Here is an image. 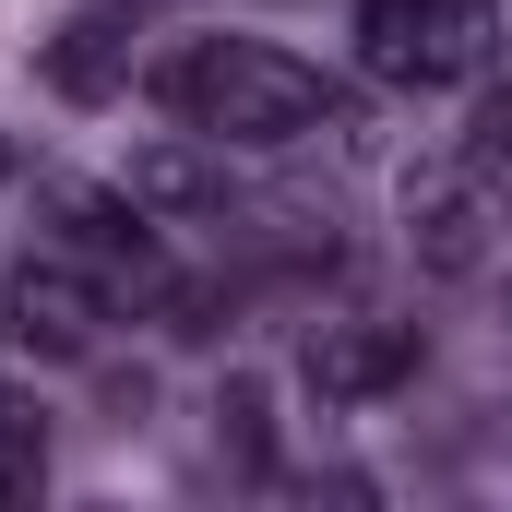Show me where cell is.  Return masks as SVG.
Returning a JSON list of instances; mask_svg holds the SVG:
<instances>
[{
  "label": "cell",
  "mask_w": 512,
  "mask_h": 512,
  "mask_svg": "<svg viewBox=\"0 0 512 512\" xmlns=\"http://www.w3.org/2000/svg\"><path fill=\"white\" fill-rule=\"evenodd\" d=\"M155 96L179 108V131H203V143H310V131L346 120V96L310 60L262 48V36H203V48L155 60Z\"/></svg>",
  "instance_id": "obj_1"
},
{
  "label": "cell",
  "mask_w": 512,
  "mask_h": 512,
  "mask_svg": "<svg viewBox=\"0 0 512 512\" xmlns=\"http://www.w3.org/2000/svg\"><path fill=\"white\" fill-rule=\"evenodd\" d=\"M489 36H501L489 0H358V72L370 84H405V96L465 84L489 60Z\"/></svg>",
  "instance_id": "obj_2"
},
{
  "label": "cell",
  "mask_w": 512,
  "mask_h": 512,
  "mask_svg": "<svg viewBox=\"0 0 512 512\" xmlns=\"http://www.w3.org/2000/svg\"><path fill=\"white\" fill-rule=\"evenodd\" d=\"M36 215H48V227H60V251L72 262H96V274H108V298H167V262H155V215H143V203H131V191H96V179H60V167H48V179H36Z\"/></svg>",
  "instance_id": "obj_3"
},
{
  "label": "cell",
  "mask_w": 512,
  "mask_h": 512,
  "mask_svg": "<svg viewBox=\"0 0 512 512\" xmlns=\"http://www.w3.org/2000/svg\"><path fill=\"white\" fill-rule=\"evenodd\" d=\"M405 251L417 274H489L501 262V179L465 155V167H417L405 179Z\"/></svg>",
  "instance_id": "obj_4"
},
{
  "label": "cell",
  "mask_w": 512,
  "mask_h": 512,
  "mask_svg": "<svg viewBox=\"0 0 512 512\" xmlns=\"http://www.w3.org/2000/svg\"><path fill=\"white\" fill-rule=\"evenodd\" d=\"M0 334H24L36 358H96L108 346V274H84L72 251L24 262L12 298H0Z\"/></svg>",
  "instance_id": "obj_5"
},
{
  "label": "cell",
  "mask_w": 512,
  "mask_h": 512,
  "mask_svg": "<svg viewBox=\"0 0 512 512\" xmlns=\"http://www.w3.org/2000/svg\"><path fill=\"white\" fill-rule=\"evenodd\" d=\"M298 382L322 393L334 417H358V405H382L393 382H417V334L382 322V310H358V322H322L310 346H298Z\"/></svg>",
  "instance_id": "obj_6"
},
{
  "label": "cell",
  "mask_w": 512,
  "mask_h": 512,
  "mask_svg": "<svg viewBox=\"0 0 512 512\" xmlns=\"http://www.w3.org/2000/svg\"><path fill=\"white\" fill-rule=\"evenodd\" d=\"M131 203L155 215V227H203V215H227V167H215V143L203 131H155V143H131Z\"/></svg>",
  "instance_id": "obj_7"
},
{
  "label": "cell",
  "mask_w": 512,
  "mask_h": 512,
  "mask_svg": "<svg viewBox=\"0 0 512 512\" xmlns=\"http://www.w3.org/2000/svg\"><path fill=\"white\" fill-rule=\"evenodd\" d=\"M36 72H48V96H72V108H108L131 84V12H60L48 36H36Z\"/></svg>",
  "instance_id": "obj_8"
},
{
  "label": "cell",
  "mask_w": 512,
  "mask_h": 512,
  "mask_svg": "<svg viewBox=\"0 0 512 512\" xmlns=\"http://www.w3.org/2000/svg\"><path fill=\"white\" fill-rule=\"evenodd\" d=\"M477 167H512V96H489V120H477Z\"/></svg>",
  "instance_id": "obj_9"
},
{
  "label": "cell",
  "mask_w": 512,
  "mask_h": 512,
  "mask_svg": "<svg viewBox=\"0 0 512 512\" xmlns=\"http://www.w3.org/2000/svg\"><path fill=\"white\" fill-rule=\"evenodd\" d=\"M0 179H12V131H0Z\"/></svg>",
  "instance_id": "obj_10"
},
{
  "label": "cell",
  "mask_w": 512,
  "mask_h": 512,
  "mask_svg": "<svg viewBox=\"0 0 512 512\" xmlns=\"http://www.w3.org/2000/svg\"><path fill=\"white\" fill-rule=\"evenodd\" d=\"M0 298H12V286H0Z\"/></svg>",
  "instance_id": "obj_11"
}]
</instances>
